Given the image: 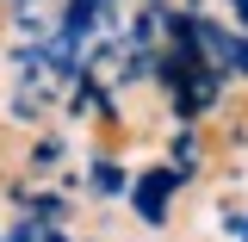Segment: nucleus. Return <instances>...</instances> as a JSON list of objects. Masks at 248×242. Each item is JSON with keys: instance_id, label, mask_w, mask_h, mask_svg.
<instances>
[{"instance_id": "f257e3e1", "label": "nucleus", "mask_w": 248, "mask_h": 242, "mask_svg": "<svg viewBox=\"0 0 248 242\" xmlns=\"http://www.w3.org/2000/svg\"><path fill=\"white\" fill-rule=\"evenodd\" d=\"M174 180V174H155L149 186H143V193H137V205H143V217H161V186Z\"/></svg>"}, {"instance_id": "f03ea898", "label": "nucleus", "mask_w": 248, "mask_h": 242, "mask_svg": "<svg viewBox=\"0 0 248 242\" xmlns=\"http://www.w3.org/2000/svg\"><path fill=\"white\" fill-rule=\"evenodd\" d=\"M236 6H242V19H248V0H236Z\"/></svg>"}]
</instances>
